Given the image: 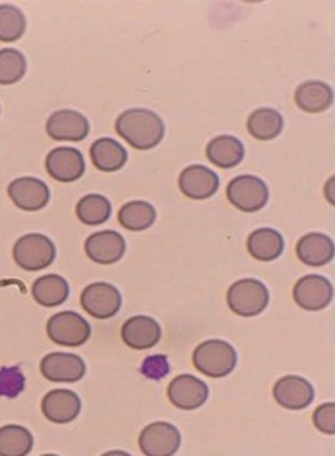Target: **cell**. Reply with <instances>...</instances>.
Masks as SVG:
<instances>
[{"label":"cell","mask_w":335,"mask_h":456,"mask_svg":"<svg viewBox=\"0 0 335 456\" xmlns=\"http://www.w3.org/2000/svg\"><path fill=\"white\" fill-rule=\"evenodd\" d=\"M42 412L47 420L55 424H69L81 412V401L71 390L50 391L42 401Z\"/></svg>","instance_id":"cell-17"},{"label":"cell","mask_w":335,"mask_h":456,"mask_svg":"<svg viewBox=\"0 0 335 456\" xmlns=\"http://www.w3.org/2000/svg\"><path fill=\"white\" fill-rule=\"evenodd\" d=\"M47 335L55 345L78 347L88 342L92 328L86 318L75 312L53 314L47 322Z\"/></svg>","instance_id":"cell-5"},{"label":"cell","mask_w":335,"mask_h":456,"mask_svg":"<svg viewBox=\"0 0 335 456\" xmlns=\"http://www.w3.org/2000/svg\"><path fill=\"white\" fill-rule=\"evenodd\" d=\"M25 377L19 367L0 368V396L13 399L24 391Z\"/></svg>","instance_id":"cell-32"},{"label":"cell","mask_w":335,"mask_h":456,"mask_svg":"<svg viewBox=\"0 0 335 456\" xmlns=\"http://www.w3.org/2000/svg\"><path fill=\"white\" fill-rule=\"evenodd\" d=\"M86 252L90 260L101 265L118 263L126 253V240L117 231H100L86 241Z\"/></svg>","instance_id":"cell-16"},{"label":"cell","mask_w":335,"mask_h":456,"mask_svg":"<svg viewBox=\"0 0 335 456\" xmlns=\"http://www.w3.org/2000/svg\"><path fill=\"white\" fill-rule=\"evenodd\" d=\"M294 300L306 311H321L333 300V286L321 275H306L295 284Z\"/></svg>","instance_id":"cell-10"},{"label":"cell","mask_w":335,"mask_h":456,"mask_svg":"<svg viewBox=\"0 0 335 456\" xmlns=\"http://www.w3.org/2000/svg\"><path fill=\"white\" fill-rule=\"evenodd\" d=\"M90 157L95 167L105 173L120 170L128 159V154L122 143L110 137L95 141L90 148Z\"/></svg>","instance_id":"cell-23"},{"label":"cell","mask_w":335,"mask_h":456,"mask_svg":"<svg viewBox=\"0 0 335 456\" xmlns=\"http://www.w3.org/2000/svg\"><path fill=\"white\" fill-rule=\"evenodd\" d=\"M273 394L278 404L292 411L304 410L315 399V388L311 382L299 376L283 377L275 384Z\"/></svg>","instance_id":"cell-15"},{"label":"cell","mask_w":335,"mask_h":456,"mask_svg":"<svg viewBox=\"0 0 335 456\" xmlns=\"http://www.w3.org/2000/svg\"><path fill=\"white\" fill-rule=\"evenodd\" d=\"M81 305L90 316L98 320L114 317L122 306L119 289L105 281L90 284L81 294Z\"/></svg>","instance_id":"cell-7"},{"label":"cell","mask_w":335,"mask_h":456,"mask_svg":"<svg viewBox=\"0 0 335 456\" xmlns=\"http://www.w3.org/2000/svg\"><path fill=\"white\" fill-rule=\"evenodd\" d=\"M269 291L257 280L235 281L227 292V304L231 311L241 317H255L263 314L269 304Z\"/></svg>","instance_id":"cell-3"},{"label":"cell","mask_w":335,"mask_h":456,"mask_svg":"<svg viewBox=\"0 0 335 456\" xmlns=\"http://www.w3.org/2000/svg\"><path fill=\"white\" fill-rule=\"evenodd\" d=\"M170 371L168 357L165 354H153L146 357L142 365V373L146 379L159 381Z\"/></svg>","instance_id":"cell-33"},{"label":"cell","mask_w":335,"mask_h":456,"mask_svg":"<svg viewBox=\"0 0 335 456\" xmlns=\"http://www.w3.org/2000/svg\"><path fill=\"white\" fill-rule=\"evenodd\" d=\"M8 196L19 209L37 211L49 204L50 190L37 177H19L8 185Z\"/></svg>","instance_id":"cell-12"},{"label":"cell","mask_w":335,"mask_h":456,"mask_svg":"<svg viewBox=\"0 0 335 456\" xmlns=\"http://www.w3.org/2000/svg\"><path fill=\"white\" fill-rule=\"evenodd\" d=\"M227 197L233 207L246 213L263 209L269 200V188L260 177L241 175L231 180Z\"/></svg>","instance_id":"cell-6"},{"label":"cell","mask_w":335,"mask_h":456,"mask_svg":"<svg viewBox=\"0 0 335 456\" xmlns=\"http://www.w3.org/2000/svg\"><path fill=\"white\" fill-rule=\"evenodd\" d=\"M236 362H238V354L235 348L225 340H207L199 345L193 352L194 367L212 379L229 376L235 369Z\"/></svg>","instance_id":"cell-2"},{"label":"cell","mask_w":335,"mask_h":456,"mask_svg":"<svg viewBox=\"0 0 335 456\" xmlns=\"http://www.w3.org/2000/svg\"><path fill=\"white\" fill-rule=\"evenodd\" d=\"M55 256L52 239L42 233H28L20 238L13 247L15 263L27 272L46 269L53 263Z\"/></svg>","instance_id":"cell-4"},{"label":"cell","mask_w":335,"mask_h":456,"mask_svg":"<svg viewBox=\"0 0 335 456\" xmlns=\"http://www.w3.org/2000/svg\"><path fill=\"white\" fill-rule=\"evenodd\" d=\"M160 326L154 318L136 316L129 318L122 328L124 343L134 350H148L159 342Z\"/></svg>","instance_id":"cell-19"},{"label":"cell","mask_w":335,"mask_h":456,"mask_svg":"<svg viewBox=\"0 0 335 456\" xmlns=\"http://www.w3.org/2000/svg\"><path fill=\"white\" fill-rule=\"evenodd\" d=\"M182 437L170 422L159 421L148 425L140 435V449L146 456H174L179 450Z\"/></svg>","instance_id":"cell-8"},{"label":"cell","mask_w":335,"mask_h":456,"mask_svg":"<svg viewBox=\"0 0 335 456\" xmlns=\"http://www.w3.org/2000/svg\"><path fill=\"white\" fill-rule=\"evenodd\" d=\"M102 456H132V455H129L128 452H120V450H115V452H106V454H103Z\"/></svg>","instance_id":"cell-35"},{"label":"cell","mask_w":335,"mask_h":456,"mask_svg":"<svg viewBox=\"0 0 335 456\" xmlns=\"http://www.w3.org/2000/svg\"><path fill=\"white\" fill-rule=\"evenodd\" d=\"M89 122L80 112L59 110L46 123V132L53 140L78 142L89 134Z\"/></svg>","instance_id":"cell-14"},{"label":"cell","mask_w":335,"mask_h":456,"mask_svg":"<svg viewBox=\"0 0 335 456\" xmlns=\"http://www.w3.org/2000/svg\"><path fill=\"white\" fill-rule=\"evenodd\" d=\"M334 100L333 89L323 81H306L295 93V102L299 109L311 114L325 111Z\"/></svg>","instance_id":"cell-21"},{"label":"cell","mask_w":335,"mask_h":456,"mask_svg":"<svg viewBox=\"0 0 335 456\" xmlns=\"http://www.w3.org/2000/svg\"><path fill=\"white\" fill-rule=\"evenodd\" d=\"M42 456H59V455L46 454V455H42Z\"/></svg>","instance_id":"cell-36"},{"label":"cell","mask_w":335,"mask_h":456,"mask_svg":"<svg viewBox=\"0 0 335 456\" xmlns=\"http://www.w3.org/2000/svg\"><path fill=\"white\" fill-rule=\"evenodd\" d=\"M27 20L15 5H0V41L15 42L24 36Z\"/></svg>","instance_id":"cell-30"},{"label":"cell","mask_w":335,"mask_h":456,"mask_svg":"<svg viewBox=\"0 0 335 456\" xmlns=\"http://www.w3.org/2000/svg\"><path fill=\"white\" fill-rule=\"evenodd\" d=\"M111 204L105 196L101 194H88L78 201L76 214L84 224L88 226H100L105 224L111 216Z\"/></svg>","instance_id":"cell-29"},{"label":"cell","mask_w":335,"mask_h":456,"mask_svg":"<svg viewBox=\"0 0 335 456\" xmlns=\"http://www.w3.org/2000/svg\"><path fill=\"white\" fill-rule=\"evenodd\" d=\"M284 241L282 235L273 228H258L248 238V250L256 260H277L282 255Z\"/></svg>","instance_id":"cell-22"},{"label":"cell","mask_w":335,"mask_h":456,"mask_svg":"<svg viewBox=\"0 0 335 456\" xmlns=\"http://www.w3.org/2000/svg\"><path fill=\"white\" fill-rule=\"evenodd\" d=\"M333 240L323 233L312 232L303 236L297 246V255L301 263L320 267L334 258Z\"/></svg>","instance_id":"cell-20"},{"label":"cell","mask_w":335,"mask_h":456,"mask_svg":"<svg viewBox=\"0 0 335 456\" xmlns=\"http://www.w3.org/2000/svg\"><path fill=\"white\" fill-rule=\"evenodd\" d=\"M46 170L58 182L72 183L86 173V160L78 149L63 146L47 154Z\"/></svg>","instance_id":"cell-13"},{"label":"cell","mask_w":335,"mask_h":456,"mask_svg":"<svg viewBox=\"0 0 335 456\" xmlns=\"http://www.w3.org/2000/svg\"><path fill=\"white\" fill-rule=\"evenodd\" d=\"M86 365L78 354L55 352L42 359L41 373L45 379L59 384H72L86 376Z\"/></svg>","instance_id":"cell-9"},{"label":"cell","mask_w":335,"mask_h":456,"mask_svg":"<svg viewBox=\"0 0 335 456\" xmlns=\"http://www.w3.org/2000/svg\"><path fill=\"white\" fill-rule=\"evenodd\" d=\"M117 134L137 151L156 148L165 136V123L146 109H131L122 112L115 123Z\"/></svg>","instance_id":"cell-1"},{"label":"cell","mask_w":335,"mask_h":456,"mask_svg":"<svg viewBox=\"0 0 335 456\" xmlns=\"http://www.w3.org/2000/svg\"><path fill=\"white\" fill-rule=\"evenodd\" d=\"M32 295L39 305L47 308L61 305L69 298V281L61 275H44L33 283Z\"/></svg>","instance_id":"cell-25"},{"label":"cell","mask_w":335,"mask_h":456,"mask_svg":"<svg viewBox=\"0 0 335 456\" xmlns=\"http://www.w3.org/2000/svg\"><path fill=\"white\" fill-rule=\"evenodd\" d=\"M243 143L233 136H219L210 141L207 146V157L213 165L221 168H231L238 166L244 159Z\"/></svg>","instance_id":"cell-24"},{"label":"cell","mask_w":335,"mask_h":456,"mask_svg":"<svg viewBox=\"0 0 335 456\" xmlns=\"http://www.w3.org/2000/svg\"><path fill=\"white\" fill-rule=\"evenodd\" d=\"M32 433L20 425L0 428V456H27L32 452Z\"/></svg>","instance_id":"cell-27"},{"label":"cell","mask_w":335,"mask_h":456,"mask_svg":"<svg viewBox=\"0 0 335 456\" xmlns=\"http://www.w3.org/2000/svg\"><path fill=\"white\" fill-rule=\"evenodd\" d=\"M314 424L320 432L325 435L335 433V404L325 403L320 405L314 413Z\"/></svg>","instance_id":"cell-34"},{"label":"cell","mask_w":335,"mask_h":456,"mask_svg":"<svg viewBox=\"0 0 335 456\" xmlns=\"http://www.w3.org/2000/svg\"><path fill=\"white\" fill-rule=\"evenodd\" d=\"M219 187V177L210 168L192 165L185 168L179 177V188L192 200H207L214 196Z\"/></svg>","instance_id":"cell-18"},{"label":"cell","mask_w":335,"mask_h":456,"mask_svg":"<svg viewBox=\"0 0 335 456\" xmlns=\"http://www.w3.org/2000/svg\"><path fill=\"white\" fill-rule=\"evenodd\" d=\"M120 224L129 231H143L153 226L157 211L146 201H132L124 205L118 214Z\"/></svg>","instance_id":"cell-28"},{"label":"cell","mask_w":335,"mask_h":456,"mask_svg":"<svg viewBox=\"0 0 335 456\" xmlns=\"http://www.w3.org/2000/svg\"><path fill=\"white\" fill-rule=\"evenodd\" d=\"M27 72V61L19 50H0V86H12Z\"/></svg>","instance_id":"cell-31"},{"label":"cell","mask_w":335,"mask_h":456,"mask_svg":"<svg viewBox=\"0 0 335 456\" xmlns=\"http://www.w3.org/2000/svg\"><path fill=\"white\" fill-rule=\"evenodd\" d=\"M283 118L273 109L256 110L248 118L247 128L255 139L269 141L282 134Z\"/></svg>","instance_id":"cell-26"},{"label":"cell","mask_w":335,"mask_h":456,"mask_svg":"<svg viewBox=\"0 0 335 456\" xmlns=\"http://www.w3.org/2000/svg\"><path fill=\"white\" fill-rule=\"evenodd\" d=\"M168 395L171 403L180 410H196L209 398V387L191 374H182L168 385Z\"/></svg>","instance_id":"cell-11"}]
</instances>
